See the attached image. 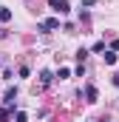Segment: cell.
I'll list each match as a JSON object with an SVG mask.
<instances>
[{
    "label": "cell",
    "mask_w": 119,
    "mask_h": 122,
    "mask_svg": "<svg viewBox=\"0 0 119 122\" xmlns=\"http://www.w3.org/2000/svg\"><path fill=\"white\" fill-rule=\"evenodd\" d=\"M54 9H57L60 14H68V11H71V6H68L65 0H60V6H54Z\"/></svg>",
    "instance_id": "5b68a950"
},
{
    "label": "cell",
    "mask_w": 119,
    "mask_h": 122,
    "mask_svg": "<svg viewBox=\"0 0 119 122\" xmlns=\"http://www.w3.org/2000/svg\"><path fill=\"white\" fill-rule=\"evenodd\" d=\"M14 99H17V91H14V88H9V91H6V99H3V102H6V108H11V105H14Z\"/></svg>",
    "instance_id": "7a4b0ae2"
},
{
    "label": "cell",
    "mask_w": 119,
    "mask_h": 122,
    "mask_svg": "<svg viewBox=\"0 0 119 122\" xmlns=\"http://www.w3.org/2000/svg\"><path fill=\"white\" fill-rule=\"evenodd\" d=\"M54 29H60V20H57V17H48L45 23H40V31H54Z\"/></svg>",
    "instance_id": "6da1fadb"
},
{
    "label": "cell",
    "mask_w": 119,
    "mask_h": 122,
    "mask_svg": "<svg viewBox=\"0 0 119 122\" xmlns=\"http://www.w3.org/2000/svg\"><path fill=\"white\" fill-rule=\"evenodd\" d=\"M0 20L9 23V20H11V11H9V9H0Z\"/></svg>",
    "instance_id": "8992f818"
},
{
    "label": "cell",
    "mask_w": 119,
    "mask_h": 122,
    "mask_svg": "<svg viewBox=\"0 0 119 122\" xmlns=\"http://www.w3.org/2000/svg\"><path fill=\"white\" fill-rule=\"evenodd\" d=\"M9 117H11V108H3V111H0V119L6 122V119H9Z\"/></svg>",
    "instance_id": "9c48e42d"
},
{
    "label": "cell",
    "mask_w": 119,
    "mask_h": 122,
    "mask_svg": "<svg viewBox=\"0 0 119 122\" xmlns=\"http://www.w3.org/2000/svg\"><path fill=\"white\" fill-rule=\"evenodd\" d=\"M48 3H51V6H60V0H48Z\"/></svg>",
    "instance_id": "7c38bea8"
},
{
    "label": "cell",
    "mask_w": 119,
    "mask_h": 122,
    "mask_svg": "<svg viewBox=\"0 0 119 122\" xmlns=\"http://www.w3.org/2000/svg\"><path fill=\"white\" fill-rule=\"evenodd\" d=\"M85 97H88V102H96V97H99V94H96L94 85H85Z\"/></svg>",
    "instance_id": "3957f363"
},
{
    "label": "cell",
    "mask_w": 119,
    "mask_h": 122,
    "mask_svg": "<svg viewBox=\"0 0 119 122\" xmlns=\"http://www.w3.org/2000/svg\"><path fill=\"white\" fill-rule=\"evenodd\" d=\"M51 80H54L51 71H43V74H40V82H43V85H51Z\"/></svg>",
    "instance_id": "277c9868"
},
{
    "label": "cell",
    "mask_w": 119,
    "mask_h": 122,
    "mask_svg": "<svg viewBox=\"0 0 119 122\" xmlns=\"http://www.w3.org/2000/svg\"><path fill=\"white\" fill-rule=\"evenodd\" d=\"M105 62H108V65H114V62H116V54H114V51H108V54H105Z\"/></svg>",
    "instance_id": "ba28073f"
},
{
    "label": "cell",
    "mask_w": 119,
    "mask_h": 122,
    "mask_svg": "<svg viewBox=\"0 0 119 122\" xmlns=\"http://www.w3.org/2000/svg\"><path fill=\"white\" fill-rule=\"evenodd\" d=\"M114 85H116V88H119V74H114Z\"/></svg>",
    "instance_id": "8fae6325"
},
{
    "label": "cell",
    "mask_w": 119,
    "mask_h": 122,
    "mask_svg": "<svg viewBox=\"0 0 119 122\" xmlns=\"http://www.w3.org/2000/svg\"><path fill=\"white\" fill-rule=\"evenodd\" d=\"M111 51H119V40H114V43H111Z\"/></svg>",
    "instance_id": "30bf717a"
},
{
    "label": "cell",
    "mask_w": 119,
    "mask_h": 122,
    "mask_svg": "<svg viewBox=\"0 0 119 122\" xmlns=\"http://www.w3.org/2000/svg\"><path fill=\"white\" fill-rule=\"evenodd\" d=\"M57 77H60V80H68V77H71V71H68V68H60Z\"/></svg>",
    "instance_id": "52a82bcc"
}]
</instances>
